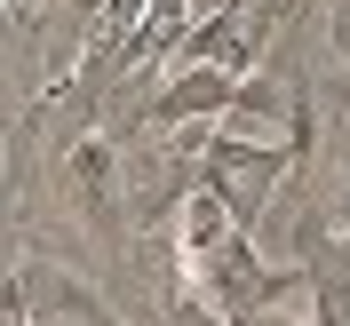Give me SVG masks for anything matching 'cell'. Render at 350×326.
<instances>
[{"label": "cell", "instance_id": "6da1fadb", "mask_svg": "<svg viewBox=\"0 0 350 326\" xmlns=\"http://www.w3.org/2000/svg\"><path fill=\"white\" fill-rule=\"evenodd\" d=\"M8 318L16 326H88V318H120V310L80 271H64V262H48V255H24L16 279H8Z\"/></svg>", "mask_w": 350, "mask_h": 326}, {"label": "cell", "instance_id": "7a4b0ae2", "mask_svg": "<svg viewBox=\"0 0 350 326\" xmlns=\"http://www.w3.org/2000/svg\"><path fill=\"white\" fill-rule=\"evenodd\" d=\"M247 72L231 64H167V87L144 104V128H191V120H231Z\"/></svg>", "mask_w": 350, "mask_h": 326}, {"label": "cell", "instance_id": "3957f363", "mask_svg": "<svg viewBox=\"0 0 350 326\" xmlns=\"http://www.w3.org/2000/svg\"><path fill=\"white\" fill-rule=\"evenodd\" d=\"M295 247L310 262V318L342 326L350 318V231H327V223H295Z\"/></svg>", "mask_w": 350, "mask_h": 326}, {"label": "cell", "instance_id": "277c9868", "mask_svg": "<svg viewBox=\"0 0 350 326\" xmlns=\"http://www.w3.org/2000/svg\"><path fill=\"white\" fill-rule=\"evenodd\" d=\"M64 183L96 223H120V144L111 135H96V128L72 135L64 144Z\"/></svg>", "mask_w": 350, "mask_h": 326}, {"label": "cell", "instance_id": "5b68a950", "mask_svg": "<svg viewBox=\"0 0 350 326\" xmlns=\"http://www.w3.org/2000/svg\"><path fill=\"white\" fill-rule=\"evenodd\" d=\"M191 0H152L144 8V24H135V80L144 72H167V56L183 48V32H191Z\"/></svg>", "mask_w": 350, "mask_h": 326}, {"label": "cell", "instance_id": "8992f818", "mask_svg": "<svg viewBox=\"0 0 350 326\" xmlns=\"http://www.w3.org/2000/svg\"><path fill=\"white\" fill-rule=\"evenodd\" d=\"M319 8H327V48L350 64V0H319Z\"/></svg>", "mask_w": 350, "mask_h": 326}, {"label": "cell", "instance_id": "52a82bcc", "mask_svg": "<svg viewBox=\"0 0 350 326\" xmlns=\"http://www.w3.org/2000/svg\"><path fill=\"white\" fill-rule=\"evenodd\" d=\"M334 231H350V167H342V191H334Z\"/></svg>", "mask_w": 350, "mask_h": 326}, {"label": "cell", "instance_id": "ba28073f", "mask_svg": "<svg viewBox=\"0 0 350 326\" xmlns=\"http://www.w3.org/2000/svg\"><path fill=\"white\" fill-rule=\"evenodd\" d=\"M8 16H16V24H32V16H40V0H8Z\"/></svg>", "mask_w": 350, "mask_h": 326}, {"label": "cell", "instance_id": "9c48e42d", "mask_svg": "<svg viewBox=\"0 0 350 326\" xmlns=\"http://www.w3.org/2000/svg\"><path fill=\"white\" fill-rule=\"evenodd\" d=\"M96 8H104V0H80V24H88V16H96Z\"/></svg>", "mask_w": 350, "mask_h": 326}]
</instances>
